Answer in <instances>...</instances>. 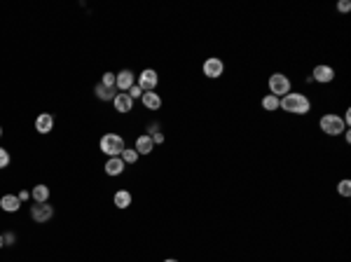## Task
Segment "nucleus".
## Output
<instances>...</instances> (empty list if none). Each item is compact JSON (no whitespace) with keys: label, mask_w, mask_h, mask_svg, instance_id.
Returning a JSON list of instances; mask_svg holds the SVG:
<instances>
[{"label":"nucleus","mask_w":351,"mask_h":262,"mask_svg":"<svg viewBox=\"0 0 351 262\" xmlns=\"http://www.w3.org/2000/svg\"><path fill=\"white\" fill-rule=\"evenodd\" d=\"M279 108L283 112H291V115H307L312 110V101L307 94H300V91H291V94L281 96Z\"/></svg>","instance_id":"obj_1"},{"label":"nucleus","mask_w":351,"mask_h":262,"mask_svg":"<svg viewBox=\"0 0 351 262\" xmlns=\"http://www.w3.org/2000/svg\"><path fill=\"white\" fill-rule=\"evenodd\" d=\"M99 148H101V152L108 155V157H120L126 145H124V138H122L120 134H105V136H101Z\"/></svg>","instance_id":"obj_2"},{"label":"nucleus","mask_w":351,"mask_h":262,"mask_svg":"<svg viewBox=\"0 0 351 262\" xmlns=\"http://www.w3.org/2000/svg\"><path fill=\"white\" fill-rule=\"evenodd\" d=\"M318 127H321V131H323L325 136H340V134H344V131H346L344 120H342L340 115H335V112L323 115V117H321V122H318Z\"/></svg>","instance_id":"obj_3"},{"label":"nucleus","mask_w":351,"mask_h":262,"mask_svg":"<svg viewBox=\"0 0 351 262\" xmlns=\"http://www.w3.org/2000/svg\"><path fill=\"white\" fill-rule=\"evenodd\" d=\"M267 87H269V94L272 96H286V94H291V78L288 75H283V73H272L267 80Z\"/></svg>","instance_id":"obj_4"},{"label":"nucleus","mask_w":351,"mask_h":262,"mask_svg":"<svg viewBox=\"0 0 351 262\" xmlns=\"http://www.w3.org/2000/svg\"><path fill=\"white\" fill-rule=\"evenodd\" d=\"M202 73L209 80H218L220 75H225V61H223L220 56H209L202 66Z\"/></svg>","instance_id":"obj_5"},{"label":"nucleus","mask_w":351,"mask_h":262,"mask_svg":"<svg viewBox=\"0 0 351 262\" xmlns=\"http://www.w3.org/2000/svg\"><path fill=\"white\" fill-rule=\"evenodd\" d=\"M157 82H159V75L152 68H145L141 75H136V87H141V91H155Z\"/></svg>","instance_id":"obj_6"},{"label":"nucleus","mask_w":351,"mask_h":262,"mask_svg":"<svg viewBox=\"0 0 351 262\" xmlns=\"http://www.w3.org/2000/svg\"><path fill=\"white\" fill-rule=\"evenodd\" d=\"M335 80V68L328 66V63H318L314 66L312 70V82H318V84H328Z\"/></svg>","instance_id":"obj_7"},{"label":"nucleus","mask_w":351,"mask_h":262,"mask_svg":"<svg viewBox=\"0 0 351 262\" xmlns=\"http://www.w3.org/2000/svg\"><path fill=\"white\" fill-rule=\"evenodd\" d=\"M134 84H136V73H131L129 68L115 73V89H120L122 94H126V91L134 87Z\"/></svg>","instance_id":"obj_8"},{"label":"nucleus","mask_w":351,"mask_h":262,"mask_svg":"<svg viewBox=\"0 0 351 262\" xmlns=\"http://www.w3.org/2000/svg\"><path fill=\"white\" fill-rule=\"evenodd\" d=\"M31 218L35 223H47V220L54 218V206H50V204H33L31 206Z\"/></svg>","instance_id":"obj_9"},{"label":"nucleus","mask_w":351,"mask_h":262,"mask_svg":"<svg viewBox=\"0 0 351 262\" xmlns=\"http://www.w3.org/2000/svg\"><path fill=\"white\" fill-rule=\"evenodd\" d=\"M52 129H54V115L52 112H42V115H38L35 117V131L38 134H50Z\"/></svg>","instance_id":"obj_10"},{"label":"nucleus","mask_w":351,"mask_h":262,"mask_svg":"<svg viewBox=\"0 0 351 262\" xmlns=\"http://www.w3.org/2000/svg\"><path fill=\"white\" fill-rule=\"evenodd\" d=\"M19 206H21V199L17 195H3L0 197V208L5 213H17Z\"/></svg>","instance_id":"obj_11"},{"label":"nucleus","mask_w":351,"mask_h":262,"mask_svg":"<svg viewBox=\"0 0 351 262\" xmlns=\"http://www.w3.org/2000/svg\"><path fill=\"white\" fill-rule=\"evenodd\" d=\"M141 103H143V108H148V110H159V108H162V96L155 94V91H143Z\"/></svg>","instance_id":"obj_12"},{"label":"nucleus","mask_w":351,"mask_h":262,"mask_svg":"<svg viewBox=\"0 0 351 262\" xmlns=\"http://www.w3.org/2000/svg\"><path fill=\"white\" fill-rule=\"evenodd\" d=\"M134 150H136L138 155H150V152L155 150V143H152V138H150L148 134L138 136V138H136V143H134Z\"/></svg>","instance_id":"obj_13"},{"label":"nucleus","mask_w":351,"mask_h":262,"mask_svg":"<svg viewBox=\"0 0 351 262\" xmlns=\"http://www.w3.org/2000/svg\"><path fill=\"white\" fill-rule=\"evenodd\" d=\"M124 166L126 164L122 162V157H108V162H105V173L108 176H122L124 173Z\"/></svg>","instance_id":"obj_14"},{"label":"nucleus","mask_w":351,"mask_h":262,"mask_svg":"<svg viewBox=\"0 0 351 262\" xmlns=\"http://www.w3.org/2000/svg\"><path fill=\"white\" fill-rule=\"evenodd\" d=\"M113 106H115V110L117 112H131L134 110V101L129 99V94H117L115 99H113Z\"/></svg>","instance_id":"obj_15"},{"label":"nucleus","mask_w":351,"mask_h":262,"mask_svg":"<svg viewBox=\"0 0 351 262\" xmlns=\"http://www.w3.org/2000/svg\"><path fill=\"white\" fill-rule=\"evenodd\" d=\"M31 199H33V204H47V199H50V187L47 185H35L33 190H31Z\"/></svg>","instance_id":"obj_16"},{"label":"nucleus","mask_w":351,"mask_h":262,"mask_svg":"<svg viewBox=\"0 0 351 262\" xmlns=\"http://www.w3.org/2000/svg\"><path fill=\"white\" fill-rule=\"evenodd\" d=\"M113 201H115V206H117V208H122V211H124V208L131 206L134 197H131V192H129V190H117L115 197H113Z\"/></svg>","instance_id":"obj_17"},{"label":"nucleus","mask_w":351,"mask_h":262,"mask_svg":"<svg viewBox=\"0 0 351 262\" xmlns=\"http://www.w3.org/2000/svg\"><path fill=\"white\" fill-rule=\"evenodd\" d=\"M94 94H96V99L99 101H113L117 96V89H110V87H103V84H96L94 87Z\"/></svg>","instance_id":"obj_18"},{"label":"nucleus","mask_w":351,"mask_h":262,"mask_svg":"<svg viewBox=\"0 0 351 262\" xmlns=\"http://www.w3.org/2000/svg\"><path fill=\"white\" fill-rule=\"evenodd\" d=\"M279 96H272V94H267V96H262V101H260V106L265 108L267 112H274V110H279Z\"/></svg>","instance_id":"obj_19"},{"label":"nucleus","mask_w":351,"mask_h":262,"mask_svg":"<svg viewBox=\"0 0 351 262\" xmlns=\"http://www.w3.org/2000/svg\"><path fill=\"white\" fill-rule=\"evenodd\" d=\"M120 157H122V162H124V164H136V162H138V157H141V155H138V152L134 150V148H124Z\"/></svg>","instance_id":"obj_20"},{"label":"nucleus","mask_w":351,"mask_h":262,"mask_svg":"<svg viewBox=\"0 0 351 262\" xmlns=\"http://www.w3.org/2000/svg\"><path fill=\"white\" fill-rule=\"evenodd\" d=\"M337 195L340 197H349L351 195V180L349 178H344V180L337 183Z\"/></svg>","instance_id":"obj_21"},{"label":"nucleus","mask_w":351,"mask_h":262,"mask_svg":"<svg viewBox=\"0 0 351 262\" xmlns=\"http://www.w3.org/2000/svg\"><path fill=\"white\" fill-rule=\"evenodd\" d=\"M101 84H103V87H110V89H115V73H103Z\"/></svg>","instance_id":"obj_22"},{"label":"nucleus","mask_w":351,"mask_h":262,"mask_svg":"<svg viewBox=\"0 0 351 262\" xmlns=\"http://www.w3.org/2000/svg\"><path fill=\"white\" fill-rule=\"evenodd\" d=\"M7 164H10V152L0 148V169H7Z\"/></svg>","instance_id":"obj_23"},{"label":"nucleus","mask_w":351,"mask_h":262,"mask_svg":"<svg viewBox=\"0 0 351 262\" xmlns=\"http://www.w3.org/2000/svg\"><path fill=\"white\" fill-rule=\"evenodd\" d=\"M126 94H129V99H131V101H136V99H141V96H143V91H141V87H136V84H134Z\"/></svg>","instance_id":"obj_24"},{"label":"nucleus","mask_w":351,"mask_h":262,"mask_svg":"<svg viewBox=\"0 0 351 262\" xmlns=\"http://www.w3.org/2000/svg\"><path fill=\"white\" fill-rule=\"evenodd\" d=\"M351 10V3L349 0H340V3H337V12H342V14H346V12Z\"/></svg>","instance_id":"obj_25"},{"label":"nucleus","mask_w":351,"mask_h":262,"mask_svg":"<svg viewBox=\"0 0 351 262\" xmlns=\"http://www.w3.org/2000/svg\"><path fill=\"white\" fill-rule=\"evenodd\" d=\"M3 241H5V246H12L14 241H17V236L12 234V232H7V234H3Z\"/></svg>","instance_id":"obj_26"},{"label":"nucleus","mask_w":351,"mask_h":262,"mask_svg":"<svg viewBox=\"0 0 351 262\" xmlns=\"http://www.w3.org/2000/svg\"><path fill=\"white\" fill-rule=\"evenodd\" d=\"M150 138H152V143L157 145V143H164V134H162V131H157V134H152L150 136Z\"/></svg>","instance_id":"obj_27"},{"label":"nucleus","mask_w":351,"mask_h":262,"mask_svg":"<svg viewBox=\"0 0 351 262\" xmlns=\"http://www.w3.org/2000/svg\"><path fill=\"white\" fill-rule=\"evenodd\" d=\"M148 131H150V134H148V136L157 134V131H159V124H157V122H152V124H150V127H148Z\"/></svg>","instance_id":"obj_28"},{"label":"nucleus","mask_w":351,"mask_h":262,"mask_svg":"<svg viewBox=\"0 0 351 262\" xmlns=\"http://www.w3.org/2000/svg\"><path fill=\"white\" fill-rule=\"evenodd\" d=\"M19 199H21V204H24V201H28V199H31V192H26V190H24V192H19Z\"/></svg>","instance_id":"obj_29"},{"label":"nucleus","mask_w":351,"mask_h":262,"mask_svg":"<svg viewBox=\"0 0 351 262\" xmlns=\"http://www.w3.org/2000/svg\"><path fill=\"white\" fill-rule=\"evenodd\" d=\"M342 136H344V140H346V143H351V134H349V129H346V131H344V134H342Z\"/></svg>","instance_id":"obj_30"},{"label":"nucleus","mask_w":351,"mask_h":262,"mask_svg":"<svg viewBox=\"0 0 351 262\" xmlns=\"http://www.w3.org/2000/svg\"><path fill=\"white\" fill-rule=\"evenodd\" d=\"M164 262H178V260H175V257H166Z\"/></svg>","instance_id":"obj_31"},{"label":"nucleus","mask_w":351,"mask_h":262,"mask_svg":"<svg viewBox=\"0 0 351 262\" xmlns=\"http://www.w3.org/2000/svg\"><path fill=\"white\" fill-rule=\"evenodd\" d=\"M3 246H5V241H3V234H0V248H3Z\"/></svg>","instance_id":"obj_32"},{"label":"nucleus","mask_w":351,"mask_h":262,"mask_svg":"<svg viewBox=\"0 0 351 262\" xmlns=\"http://www.w3.org/2000/svg\"><path fill=\"white\" fill-rule=\"evenodd\" d=\"M0 136H3V127H0Z\"/></svg>","instance_id":"obj_33"}]
</instances>
